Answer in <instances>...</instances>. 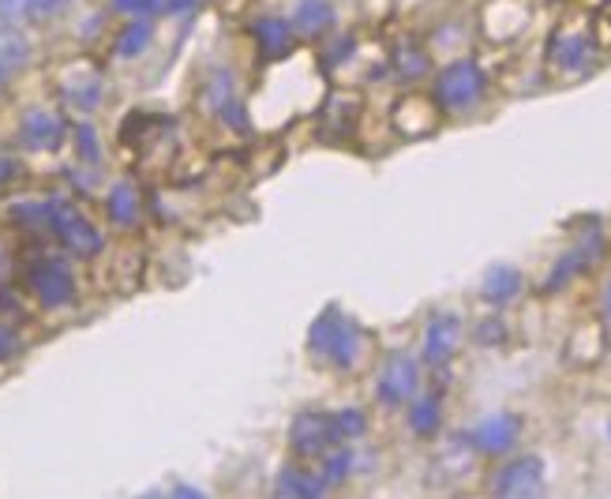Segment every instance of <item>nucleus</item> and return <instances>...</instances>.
Masks as SVG:
<instances>
[{
	"instance_id": "obj_4",
	"label": "nucleus",
	"mask_w": 611,
	"mask_h": 499,
	"mask_svg": "<svg viewBox=\"0 0 611 499\" xmlns=\"http://www.w3.org/2000/svg\"><path fill=\"white\" fill-rule=\"evenodd\" d=\"M27 282L42 309H68L75 301V275L68 270L64 259H54V256L34 259L27 267Z\"/></svg>"
},
{
	"instance_id": "obj_17",
	"label": "nucleus",
	"mask_w": 611,
	"mask_h": 499,
	"mask_svg": "<svg viewBox=\"0 0 611 499\" xmlns=\"http://www.w3.org/2000/svg\"><path fill=\"white\" fill-rule=\"evenodd\" d=\"M31 60V42L15 26H0V86L8 83L20 68H27Z\"/></svg>"
},
{
	"instance_id": "obj_19",
	"label": "nucleus",
	"mask_w": 611,
	"mask_h": 499,
	"mask_svg": "<svg viewBox=\"0 0 611 499\" xmlns=\"http://www.w3.org/2000/svg\"><path fill=\"white\" fill-rule=\"evenodd\" d=\"M60 94H64V102L72 105V109L91 113V109H98L102 98H106V83H102L98 72H86L80 79H68Z\"/></svg>"
},
{
	"instance_id": "obj_2",
	"label": "nucleus",
	"mask_w": 611,
	"mask_h": 499,
	"mask_svg": "<svg viewBox=\"0 0 611 499\" xmlns=\"http://www.w3.org/2000/svg\"><path fill=\"white\" fill-rule=\"evenodd\" d=\"M46 230L54 233L60 241V248L75 259H94L102 248H106V236H102L98 225H94L80 207L68 204V199H60V196L46 199Z\"/></svg>"
},
{
	"instance_id": "obj_29",
	"label": "nucleus",
	"mask_w": 611,
	"mask_h": 499,
	"mask_svg": "<svg viewBox=\"0 0 611 499\" xmlns=\"http://www.w3.org/2000/svg\"><path fill=\"white\" fill-rule=\"evenodd\" d=\"M480 346H500V341L506 338V323L503 320H484L477 323V335H473Z\"/></svg>"
},
{
	"instance_id": "obj_36",
	"label": "nucleus",
	"mask_w": 611,
	"mask_h": 499,
	"mask_svg": "<svg viewBox=\"0 0 611 499\" xmlns=\"http://www.w3.org/2000/svg\"><path fill=\"white\" fill-rule=\"evenodd\" d=\"M146 499H162V496H146Z\"/></svg>"
},
{
	"instance_id": "obj_5",
	"label": "nucleus",
	"mask_w": 611,
	"mask_h": 499,
	"mask_svg": "<svg viewBox=\"0 0 611 499\" xmlns=\"http://www.w3.org/2000/svg\"><path fill=\"white\" fill-rule=\"evenodd\" d=\"M416 394H421V368H416L409 353H390L383 361L379 380H375V398L395 409V406H409Z\"/></svg>"
},
{
	"instance_id": "obj_21",
	"label": "nucleus",
	"mask_w": 611,
	"mask_h": 499,
	"mask_svg": "<svg viewBox=\"0 0 611 499\" xmlns=\"http://www.w3.org/2000/svg\"><path fill=\"white\" fill-rule=\"evenodd\" d=\"M439 420H443L439 398L424 394V398H413V402H409V428H413L416 436H435V432H439Z\"/></svg>"
},
{
	"instance_id": "obj_35",
	"label": "nucleus",
	"mask_w": 611,
	"mask_h": 499,
	"mask_svg": "<svg viewBox=\"0 0 611 499\" xmlns=\"http://www.w3.org/2000/svg\"><path fill=\"white\" fill-rule=\"evenodd\" d=\"M604 312H608V320H611V282H608V293H604Z\"/></svg>"
},
{
	"instance_id": "obj_34",
	"label": "nucleus",
	"mask_w": 611,
	"mask_h": 499,
	"mask_svg": "<svg viewBox=\"0 0 611 499\" xmlns=\"http://www.w3.org/2000/svg\"><path fill=\"white\" fill-rule=\"evenodd\" d=\"M169 499H207V496L199 492V488H191V485H177V488H173Z\"/></svg>"
},
{
	"instance_id": "obj_6",
	"label": "nucleus",
	"mask_w": 611,
	"mask_h": 499,
	"mask_svg": "<svg viewBox=\"0 0 611 499\" xmlns=\"http://www.w3.org/2000/svg\"><path fill=\"white\" fill-rule=\"evenodd\" d=\"M492 496L495 499H540L544 496V462H540L537 454L510 459L492 477Z\"/></svg>"
},
{
	"instance_id": "obj_23",
	"label": "nucleus",
	"mask_w": 611,
	"mask_h": 499,
	"mask_svg": "<svg viewBox=\"0 0 611 499\" xmlns=\"http://www.w3.org/2000/svg\"><path fill=\"white\" fill-rule=\"evenodd\" d=\"M356 117H361V98H349V94H334L327 105H322V120L338 128H353Z\"/></svg>"
},
{
	"instance_id": "obj_10",
	"label": "nucleus",
	"mask_w": 611,
	"mask_h": 499,
	"mask_svg": "<svg viewBox=\"0 0 611 499\" xmlns=\"http://www.w3.org/2000/svg\"><path fill=\"white\" fill-rule=\"evenodd\" d=\"M390 120H395V128L406 139L432 136L435 125H439V102L424 98V94H401L395 113H390Z\"/></svg>"
},
{
	"instance_id": "obj_14",
	"label": "nucleus",
	"mask_w": 611,
	"mask_h": 499,
	"mask_svg": "<svg viewBox=\"0 0 611 499\" xmlns=\"http://www.w3.org/2000/svg\"><path fill=\"white\" fill-rule=\"evenodd\" d=\"M106 214H109L113 225H120V230H132V225H139L143 199H139V188L132 181H117L106 192Z\"/></svg>"
},
{
	"instance_id": "obj_13",
	"label": "nucleus",
	"mask_w": 611,
	"mask_h": 499,
	"mask_svg": "<svg viewBox=\"0 0 611 499\" xmlns=\"http://www.w3.org/2000/svg\"><path fill=\"white\" fill-rule=\"evenodd\" d=\"M251 31H256V46H259V57L263 60H282L293 53L296 31L290 20H282V15H263Z\"/></svg>"
},
{
	"instance_id": "obj_9",
	"label": "nucleus",
	"mask_w": 611,
	"mask_h": 499,
	"mask_svg": "<svg viewBox=\"0 0 611 499\" xmlns=\"http://www.w3.org/2000/svg\"><path fill=\"white\" fill-rule=\"evenodd\" d=\"M548 60H552L555 72L563 76H578L592 65V38L589 31H578V26H563L555 31L552 46H548Z\"/></svg>"
},
{
	"instance_id": "obj_8",
	"label": "nucleus",
	"mask_w": 611,
	"mask_h": 499,
	"mask_svg": "<svg viewBox=\"0 0 611 499\" xmlns=\"http://www.w3.org/2000/svg\"><path fill=\"white\" fill-rule=\"evenodd\" d=\"M64 136H68V125H64V117H60V113L46 109V105H34V109L23 113L20 143L27 147V151L49 154V151H57V147L64 143Z\"/></svg>"
},
{
	"instance_id": "obj_30",
	"label": "nucleus",
	"mask_w": 611,
	"mask_h": 499,
	"mask_svg": "<svg viewBox=\"0 0 611 499\" xmlns=\"http://www.w3.org/2000/svg\"><path fill=\"white\" fill-rule=\"evenodd\" d=\"M23 177V162L12 154H0V188H8V184H15Z\"/></svg>"
},
{
	"instance_id": "obj_7",
	"label": "nucleus",
	"mask_w": 611,
	"mask_h": 499,
	"mask_svg": "<svg viewBox=\"0 0 611 499\" xmlns=\"http://www.w3.org/2000/svg\"><path fill=\"white\" fill-rule=\"evenodd\" d=\"M338 432H334V417L330 414H301L290 425V446L301 459H322L327 451H334Z\"/></svg>"
},
{
	"instance_id": "obj_22",
	"label": "nucleus",
	"mask_w": 611,
	"mask_h": 499,
	"mask_svg": "<svg viewBox=\"0 0 611 499\" xmlns=\"http://www.w3.org/2000/svg\"><path fill=\"white\" fill-rule=\"evenodd\" d=\"M151 42H154L151 20H132V23L125 26V31L117 34V57L132 60V57H139V53L151 49Z\"/></svg>"
},
{
	"instance_id": "obj_16",
	"label": "nucleus",
	"mask_w": 611,
	"mask_h": 499,
	"mask_svg": "<svg viewBox=\"0 0 611 499\" xmlns=\"http://www.w3.org/2000/svg\"><path fill=\"white\" fill-rule=\"evenodd\" d=\"M521 286H526V278H521L518 267H492L484 275V282H480V297L487 304H495V309H503V304L518 301Z\"/></svg>"
},
{
	"instance_id": "obj_11",
	"label": "nucleus",
	"mask_w": 611,
	"mask_h": 499,
	"mask_svg": "<svg viewBox=\"0 0 611 499\" xmlns=\"http://www.w3.org/2000/svg\"><path fill=\"white\" fill-rule=\"evenodd\" d=\"M461 346V320L454 312H439L427 320V330H424V361L443 368L454 361V353H458Z\"/></svg>"
},
{
	"instance_id": "obj_25",
	"label": "nucleus",
	"mask_w": 611,
	"mask_h": 499,
	"mask_svg": "<svg viewBox=\"0 0 611 499\" xmlns=\"http://www.w3.org/2000/svg\"><path fill=\"white\" fill-rule=\"evenodd\" d=\"M330 417H334L338 440H356V436L368 432V420H364L361 409H338V414H330Z\"/></svg>"
},
{
	"instance_id": "obj_12",
	"label": "nucleus",
	"mask_w": 611,
	"mask_h": 499,
	"mask_svg": "<svg viewBox=\"0 0 611 499\" xmlns=\"http://www.w3.org/2000/svg\"><path fill=\"white\" fill-rule=\"evenodd\" d=\"M521 436V425L514 414H492L473 428V446L480 454H506Z\"/></svg>"
},
{
	"instance_id": "obj_3",
	"label": "nucleus",
	"mask_w": 611,
	"mask_h": 499,
	"mask_svg": "<svg viewBox=\"0 0 611 499\" xmlns=\"http://www.w3.org/2000/svg\"><path fill=\"white\" fill-rule=\"evenodd\" d=\"M484 91H487L484 68H480L477 60L461 57V60H450V65L435 76L432 98L439 102V109H447V113H466L484 98Z\"/></svg>"
},
{
	"instance_id": "obj_15",
	"label": "nucleus",
	"mask_w": 611,
	"mask_h": 499,
	"mask_svg": "<svg viewBox=\"0 0 611 499\" xmlns=\"http://www.w3.org/2000/svg\"><path fill=\"white\" fill-rule=\"evenodd\" d=\"M338 12L330 0H301V4L293 8V31L304 34V38H319V34H327L330 26H334Z\"/></svg>"
},
{
	"instance_id": "obj_33",
	"label": "nucleus",
	"mask_w": 611,
	"mask_h": 499,
	"mask_svg": "<svg viewBox=\"0 0 611 499\" xmlns=\"http://www.w3.org/2000/svg\"><path fill=\"white\" fill-rule=\"evenodd\" d=\"M23 12V0H0V20H15Z\"/></svg>"
},
{
	"instance_id": "obj_18",
	"label": "nucleus",
	"mask_w": 611,
	"mask_h": 499,
	"mask_svg": "<svg viewBox=\"0 0 611 499\" xmlns=\"http://www.w3.org/2000/svg\"><path fill=\"white\" fill-rule=\"evenodd\" d=\"M327 485L316 477V473L301 469V466H285L278 473V496L282 499H327Z\"/></svg>"
},
{
	"instance_id": "obj_27",
	"label": "nucleus",
	"mask_w": 611,
	"mask_h": 499,
	"mask_svg": "<svg viewBox=\"0 0 611 499\" xmlns=\"http://www.w3.org/2000/svg\"><path fill=\"white\" fill-rule=\"evenodd\" d=\"M68 8H72V0H23V12L31 20H54V15L68 12Z\"/></svg>"
},
{
	"instance_id": "obj_26",
	"label": "nucleus",
	"mask_w": 611,
	"mask_h": 499,
	"mask_svg": "<svg viewBox=\"0 0 611 499\" xmlns=\"http://www.w3.org/2000/svg\"><path fill=\"white\" fill-rule=\"evenodd\" d=\"M75 151H80V158L86 165H98L102 162V143H98V131H94V125H80L75 128Z\"/></svg>"
},
{
	"instance_id": "obj_20",
	"label": "nucleus",
	"mask_w": 611,
	"mask_h": 499,
	"mask_svg": "<svg viewBox=\"0 0 611 499\" xmlns=\"http://www.w3.org/2000/svg\"><path fill=\"white\" fill-rule=\"evenodd\" d=\"M390 68H395L398 79H406V83H416V79H424L427 72H432V57L413 46V42H406V46L395 49V57H390Z\"/></svg>"
},
{
	"instance_id": "obj_28",
	"label": "nucleus",
	"mask_w": 611,
	"mask_h": 499,
	"mask_svg": "<svg viewBox=\"0 0 611 499\" xmlns=\"http://www.w3.org/2000/svg\"><path fill=\"white\" fill-rule=\"evenodd\" d=\"M199 0H146V15H185Z\"/></svg>"
},
{
	"instance_id": "obj_1",
	"label": "nucleus",
	"mask_w": 611,
	"mask_h": 499,
	"mask_svg": "<svg viewBox=\"0 0 611 499\" xmlns=\"http://www.w3.org/2000/svg\"><path fill=\"white\" fill-rule=\"evenodd\" d=\"M308 349L316 357H322V361L349 372V368H356V361H361V353H364V330L356 327L353 320H345L338 309H327L312 323Z\"/></svg>"
},
{
	"instance_id": "obj_24",
	"label": "nucleus",
	"mask_w": 611,
	"mask_h": 499,
	"mask_svg": "<svg viewBox=\"0 0 611 499\" xmlns=\"http://www.w3.org/2000/svg\"><path fill=\"white\" fill-rule=\"evenodd\" d=\"M322 485H342V480H345V473L349 469H353V451H345V446H342V451H327V454H322Z\"/></svg>"
},
{
	"instance_id": "obj_31",
	"label": "nucleus",
	"mask_w": 611,
	"mask_h": 499,
	"mask_svg": "<svg viewBox=\"0 0 611 499\" xmlns=\"http://www.w3.org/2000/svg\"><path fill=\"white\" fill-rule=\"evenodd\" d=\"M15 353H20V335H15L8 323H0V364L12 361Z\"/></svg>"
},
{
	"instance_id": "obj_32",
	"label": "nucleus",
	"mask_w": 611,
	"mask_h": 499,
	"mask_svg": "<svg viewBox=\"0 0 611 499\" xmlns=\"http://www.w3.org/2000/svg\"><path fill=\"white\" fill-rule=\"evenodd\" d=\"M113 8L125 15H139V12H146V0H113Z\"/></svg>"
}]
</instances>
